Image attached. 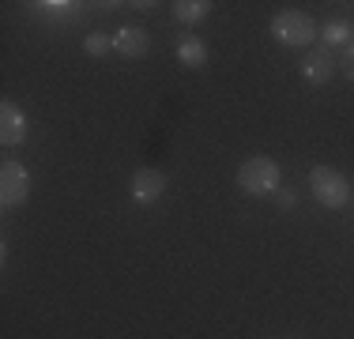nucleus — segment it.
Segmentation results:
<instances>
[{
  "label": "nucleus",
  "mask_w": 354,
  "mask_h": 339,
  "mask_svg": "<svg viewBox=\"0 0 354 339\" xmlns=\"http://www.w3.org/2000/svg\"><path fill=\"white\" fill-rule=\"evenodd\" d=\"M238 189L245 196H275L279 192V163L268 155H252L238 170Z\"/></svg>",
  "instance_id": "nucleus-1"
},
{
  "label": "nucleus",
  "mask_w": 354,
  "mask_h": 339,
  "mask_svg": "<svg viewBox=\"0 0 354 339\" xmlns=\"http://www.w3.org/2000/svg\"><path fill=\"white\" fill-rule=\"evenodd\" d=\"M309 189H313V200L328 211H339L351 203V181L332 166H313L309 170Z\"/></svg>",
  "instance_id": "nucleus-2"
},
{
  "label": "nucleus",
  "mask_w": 354,
  "mask_h": 339,
  "mask_svg": "<svg viewBox=\"0 0 354 339\" xmlns=\"http://www.w3.org/2000/svg\"><path fill=\"white\" fill-rule=\"evenodd\" d=\"M272 38L286 49H301L317 38V23L306 12H279L272 19Z\"/></svg>",
  "instance_id": "nucleus-3"
},
{
  "label": "nucleus",
  "mask_w": 354,
  "mask_h": 339,
  "mask_svg": "<svg viewBox=\"0 0 354 339\" xmlns=\"http://www.w3.org/2000/svg\"><path fill=\"white\" fill-rule=\"evenodd\" d=\"M27 196H30V174L19 163L8 158V163L0 166V203H4V208H19Z\"/></svg>",
  "instance_id": "nucleus-4"
},
{
  "label": "nucleus",
  "mask_w": 354,
  "mask_h": 339,
  "mask_svg": "<svg viewBox=\"0 0 354 339\" xmlns=\"http://www.w3.org/2000/svg\"><path fill=\"white\" fill-rule=\"evenodd\" d=\"M129 189H132V200L147 208V203H155V200L166 192V174H162V170L143 166V170H136V174H132V185H129Z\"/></svg>",
  "instance_id": "nucleus-5"
},
{
  "label": "nucleus",
  "mask_w": 354,
  "mask_h": 339,
  "mask_svg": "<svg viewBox=\"0 0 354 339\" xmlns=\"http://www.w3.org/2000/svg\"><path fill=\"white\" fill-rule=\"evenodd\" d=\"M335 68H339V64L332 61V53H328L324 46H320V49H309L306 61H301V80L313 83V87H324V83L335 75Z\"/></svg>",
  "instance_id": "nucleus-6"
},
{
  "label": "nucleus",
  "mask_w": 354,
  "mask_h": 339,
  "mask_svg": "<svg viewBox=\"0 0 354 339\" xmlns=\"http://www.w3.org/2000/svg\"><path fill=\"white\" fill-rule=\"evenodd\" d=\"M0 140H4L8 147H15V143L27 140V113L8 98L0 102Z\"/></svg>",
  "instance_id": "nucleus-7"
},
{
  "label": "nucleus",
  "mask_w": 354,
  "mask_h": 339,
  "mask_svg": "<svg viewBox=\"0 0 354 339\" xmlns=\"http://www.w3.org/2000/svg\"><path fill=\"white\" fill-rule=\"evenodd\" d=\"M113 42H117V53L129 57V61H140V57H147V49H151V38H147L143 27H121L113 34Z\"/></svg>",
  "instance_id": "nucleus-8"
},
{
  "label": "nucleus",
  "mask_w": 354,
  "mask_h": 339,
  "mask_svg": "<svg viewBox=\"0 0 354 339\" xmlns=\"http://www.w3.org/2000/svg\"><path fill=\"white\" fill-rule=\"evenodd\" d=\"M177 61L185 68H204L207 64V46L200 38H192V34H185L181 46H177Z\"/></svg>",
  "instance_id": "nucleus-9"
},
{
  "label": "nucleus",
  "mask_w": 354,
  "mask_h": 339,
  "mask_svg": "<svg viewBox=\"0 0 354 339\" xmlns=\"http://www.w3.org/2000/svg\"><path fill=\"white\" fill-rule=\"evenodd\" d=\"M212 15V4L207 0H177L174 4V19L177 23H200Z\"/></svg>",
  "instance_id": "nucleus-10"
},
{
  "label": "nucleus",
  "mask_w": 354,
  "mask_h": 339,
  "mask_svg": "<svg viewBox=\"0 0 354 339\" xmlns=\"http://www.w3.org/2000/svg\"><path fill=\"white\" fill-rule=\"evenodd\" d=\"M351 23L347 19H328L324 23V46H351Z\"/></svg>",
  "instance_id": "nucleus-11"
},
{
  "label": "nucleus",
  "mask_w": 354,
  "mask_h": 339,
  "mask_svg": "<svg viewBox=\"0 0 354 339\" xmlns=\"http://www.w3.org/2000/svg\"><path fill=\"white\" fill-rule=\"evenodd\" d=\"M83 49H87L91 57H106L117 49V42H113V34H87V38H83Z\"/></svg>",
  "instance_id": "nucleus-12"
},
{
  "label": "nucleus",
  "mask_w": 354,
  "mask_h": 339,
  "mask_svg": "<svg viewBox=\"0 0 354 339\" xmlns=\"http://www.w3.org/2000/svg\"><path fill=\"white\" fill-rule=\"evenodd\" d=\"M339 72L347 75V80H354V42H351V46H343V57H339Z\"/></svg>",
  "instance_id": "nucleus-13"
},
{
  "label": "nucleus",
  "mask_w": 354,
  "mask_h": 339,
  "mask_svg": "<svg viewBox=\"0 0 354 339\" xmlns=\"http://www.w3.org/2000/svg\"><path fill=\"white\" fill-rule=\"evenodd\" d=\"M275 203H279L283 211H290V208H298V196H294V192H275Z\"/></svg>",
  "instance_id": "nucleus-14"
},
{
  "label": "nucleus",
  "mask_w": 354,
  "mask_h": 339,
  "mask_svg": "<svg viewBox=\"0 0 354 339\" xmlns=\"http://www.w3.org/2000/svg\"><path fill=\"white\" fill-rule=\"evenodd\" d=\"M38 8H46V12H68L72 4H38Z\"/></svg>",
  "instance_id": "nucleus-15"
}]
</instances>
